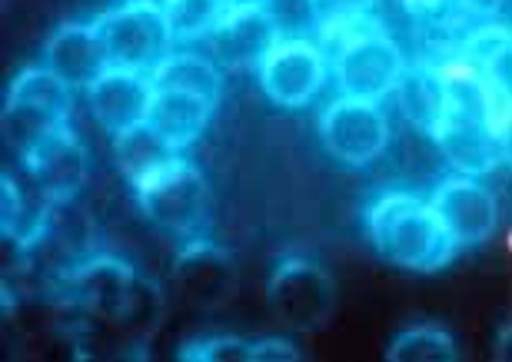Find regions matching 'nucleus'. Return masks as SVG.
Returning a JSON list of instances; mask_svg holds the SVG:
<instances>
[{
  "mask_svg": "<svg viewBox=\"0 0 512 362\" xmlns=\"http://www.w3.org/2000/svg\"><path fill=\"white\" fill-rule=\"evenodd\" d=\"M469 17H496V10L506 7V0H459Z\"/></svg>",
  "mask_w": 512,
  "mask_h": 362,
  "instance_id": "a878e982",
  "label": "nucleus"
},
{
  "mask_svg": "<svg viewBox=\"0 0 512 362\" xmlns=\"http://www.w3.org/2000/svg\"><path fill=\"white\" fill-rule=\"evenodd\" d=\"M153 100L150 74L127 67H110L104 77L90 87V107L100 127L110 133H124L130 127L147 123V110Z\"/></svg>",
  "mask_w": 512,
  "mask_h": 362,
  "instance_id": "dca6fc26",
  "label": "nucleus"
},
{
  "mask_svg": "<svg viewBox=\"0 0 512 362\" xmlns=\"http://www.w3.org/2000/svg\"><path fill=\"white\" fill-rule=\"evenodd\" d=\"M396 93L406 117L416 127H423L426 133L436 127L439 113H443V80H439L433 60H416L413 67H406L403 77H399Z\"/></svg>",
  "mask_w": 512,
  "mask_h": 362,
  "instance_id": "412c9836",
  "label": "nucleus"
},
{
  "mask_svg": "<svg viewBox=\"0 0 512 362\" xmlns=\"http://www.w3.org/2000/svg\"><path fill=\"white\" fill-rule=\"evenodd\" d=\"M20 167H24L27 177H34L60 206H64L74 200L87 183V147L80 143V137L67 123V127H60L50 133V137L34 143V147L20 157Z\"/></svg>",
  "mask_w": 512,
  "mask_h": 362,
  "instance_id": "ddd939ff",
  "label": "nucleus"
},
{
  "mask_svg": "<svg viewBox=\"0 0 512 362\" xmlns=\"http://www.w3.org/2000/svg\"><path fill=\"white\" fill-rule=\"evenodd\" d=\"M173 286L183 306L210 313L237 289V260L210 240H193L173 260Z\"/></svg>",
  "mask_w": 512,
  "mask_h": 362,
  "instance_id": "9d476101",
  "label": "nucleus"
},
{
  "mask_svg": "<svg viewBox=\"0 0 512 362\" xmlns=\"http://www.w3.org/2000/svg\"><path fill=\"white\" fill-rule=\"evenodd\" d=\"M173 157H177V150H170L147 123L130 127L124 133H114V160H117L120 173L133 183V190H137L147 177H153L163 163H170Z\"/></svg>",
  "mask_w": 512,
  "mask_h": 362,
  "instance_id": "aec40b11",
  "label": "nucleus"
},
{
  "mask_svg": "<svg viewBox=\"0 0 512 362\" xmlns=\"http://www.w3.org/2000/svg\"><path fill=\"white\" fill-rule=\"evenodd\" d=\"M227 7H237V4H266V0H223Z\"/></svg>",
  "mask_w": 512,
  "mask_h": 362,
  "instance_id": "bb28decb",
  "label": "nucleus"
},
{
  "mask_svg": "<svg viewBox=\"0 0 512 362\" xmlns=\"http://www.w3.org/2000/svg\"><path fill=\"white\" fill-rule=\"evenodd\" d=\"M213 60L227 70H256L280 44V24L266 4L223 7L217 27L207 34Z\"/></svg>",
  "mask_w": 512,
  "mask_h": 362,
  "instance_id": "1a4fd4ad",
  "label": "nucleus"
},
{
  "mask_svg": "<svg viewBox=\"0 0 512 362\" xmlns=\"http://www.w3.org/2000/svg\"><path fill=\"white\" fill-rule=\"evenodd\" d=\"M370 236L383 260L409 273H436L456 256V246L433 206L409 193H386L373 206Z\"/></svg>",
  "mask_w": 512,
  "mask_h": 362,
  "instance_id": "f03ea898",
  "label": "nucleus"
},
{
  "mask_svg": "<svg viewBox=\"0 0 512 362\" xmlns=\"http://www.w3.org/2000/svg\"><path fill=\"white\" fill-rule=\"evenodd\" d=\"M266 296H270L273 313L300 333L323 329L336 309L333 276L310 256H286L276 263Z\"/></svg>",
  "mask_w": 512,
  "mask_h": 362,
  "instance_id": "423d86ee",
  "label": "nucleus"
},
{
  "mask_svg": "<svg viewBox=\"0 0 512 362\" xmlns=\"http://www.w3.org/2000/svg\"><path fill=\"white\" fill-rule=\"evenodd\" d=\"M433 213L446 226L449 240L456 250L483 246L496 233L499 223V203L489 186L476 183V177H449L439 183L433 196Z\"/></svg>",
  "mask_w": 512,
  "mask_h": 362,
  "instance_id": "9b49d317",
  "label": "nucleus"
},
{
  "mask_svg": "<svg viewBox=\"0 0 512 362\" xmlns=\"http://www.w3.org/2000/svg\"><path fill=\"white\" fill-rule=\"evenodd\" d=\"M376 0H310V14L316 20V30L336 27L350 17L373 14Z\"/></svg>",
  "mask_w": 512,
  "mask_h": 362,
  "instance_id": "393cba45",
  "label": "nucleus"
},
{
  "mask_svg": "<svg viewBox=\"0 0 512 362\" xmlns=\"http://www.w3.org/2000/svg\"><path fill=\"white\" fill-rule=\"evenodd\" d=\"M57 200L34 177H14L4 170V210H0V226L4 240L14 243L20 253L37 250L47 240L50 220L57 213Z\"/></svg>",
  "mask_w": 512,
  "mask_h": 362,
  "instance_id": "2eb2a0df",
  "label": "nucleus"
},
{
  "mask_svg": "<svg viewBox=\"0 0 512 362\" xmlns=\"http://www.w3.org/2000/svg\"><path fill=\"white\" fill-rule=\"evenodd\" d=\"M163 20H167L173 44H187V40H203L217 27L223 14V0H160Z\"/></svg>",
  "mask_w": 512,
  "mask_h": 362,
  "instance_id": "b1692460",
  "label": "nucleus"
},
{
  "mask_svg": "<svg viewBox=\"0 0 512 362\" xmlns=\"http://www.w3.org/2000/svg\"><path fill=\"white\" fill-rule=\"evenodd\" d=\"M100 37L107 44L110 67L153 74L173 44L160 0H124L120 7L97 17Z\"/></svg>",
  "mask_w": 512,
  "mask_h": 362,
  "instance_id": "39448f33",
  "label": "nucleus"
},
{
  "mask_svg": "<svg viewBox=\"0 0 512 362\" xmlns=\"http://www.w3.org/2000/svg\"><path fill=\"white\" fill-rule=\"evenodd\" d=\"M187 362H296L303 353L286 339H243V336H210L200 343H187L180 349Z\"/></svg>",
  "mask_w": 512,
  "mask_h": 362,
  "instance_id": "a211bd4d",
  "label": "nucleus"
},
{
  "mask_svg": "<svg viewBox=\"0 0 512 362\" xmlns=\"http://www.w3.org/2000/svg\"><path fill=\"white\" fill-rule=\"evenodd\" d=\"M153 90H183V93H197L207 103L217 107L220 103V90H223V77L213 60L200 57V54H167L153 67L150 74Z\"/></svg>",
  "mask_w": 512,
  "mask_h": 362,
  "instance_id": "6ab92c4d",
  "label": "nucleus"
},
{
  "mask_svg": "<svg viewBox=\"0 0 512 362\" xmlns=\"http://www.w3.org/2000/svg\"><path fill=\"white\" fill-rule=\"evenodd\" d=\"M217 110L197 93L183 90H153L150 110H147V127L167 143L170 150H190L193 143L203 137V130L210 127V113Z\"/></svg>",
  "mask_w": 512,
  "mask_h": 362,
  "instance_id": "f3484780",
  "label": "nucleus"
},
{
  "mask_svg": "<svg viewBox=\"0 0 512 362\" xmlns=\"http://www.w3.org/2000/svg\"><path fill=\"white\" fill-rule=\"evenodd\" d=\"M137 200L143 216L173 236H200L210 226V186L180 153L137 186Z\"/></svg>",
  "mask_w": 512,
  "mask_h": 362,
  "instance_id": "20e7f679",
  "label": "nucleus"
},
{
  "mask_svg": "<svg viewBox=\"0 0 512 362\" xmlns=\"http://www.w3.org/2000/svg\"><path fill=\"white\" fill-rule=\"evenodd\" d=\"M70 110H74V90L60 80L50 67H27L10 80L4 100V137L7 147L24 153L50 137L54 130L67 127Z\"/></svg>",
  "mask_w": 512,
  "mask_h": 362,
  "instance_id": "7ed1b4c3",
  "label": "nucleus"
},
{
  "mask_svg": "<svg viewBox=\"0 0 512 362\" xmlns=\"http://www.w3.org/2000/svg\"><path fill=\"white\" fill-rule=\"evenodd\" d=\"M74 309V346L87 359H140L163 319V293L130 263L97 253L64 279Z\"/></svg>",
  "mask_w": 512,
  "mask_h": 362,
  "instance_id": "f257e3e1",
  "label": "nucleus"
},
{
  "mask_svg": "<svg viewBox=\"0 0 512 362\" xmlns=\"http://www.w3.org/2000/svg\"><path fill=\"white\" fill-rule=\"evenodd\" d=\"M326 80L323 50L310 40H280L260 64V87L280 107H306Z\"/></svg>",
  "mask_w": 512,
  "mask_h": 362,
  "instance_id": "f8f14e48",
  "label": "nucleus"
},
{
  "mask_svg": "<svg viewBox=\"0 0 512 362\" xmlns=\"http://www.w3.org/2000/svg\"><path fill=\"white\" fill-rule=\"evenodd\" d=\"M389 362H456L459 349L456 339L446 333L443 326L426 323V326H413L406 333H399L386 349Z\"/></svg>",
  "mask_w": 512,
  "mask_h": 362,
  "instance_id": "4be33fe9",
  "label": "nucleus"
},
{
  "mask_svg": "<svg viewBox=\"0 0 512 362\" xmlns=\"http://www.w3.org/2000/svg\"><path fill=\"white\" fill-rule=\"evenodd\" d=\"M323 143L346 167H370L389 143V123L380 103L370 100H333L320 123Z\"/></svg>",
  "mask_w": 512,
  "mask_h": 362,
  "instance_id": "6e6552de",
  "label": "nucleus"
},
{
  "mask_svg": "<svg viewBox=\"0 0 512 362\" xmlns=\"http://www.w3.org/2000/svg\"><path fill=\"white\" fill-rule=\"evenodd\" d=\"M403 70V50L386 34L380 20L336 54V84H340L343 97L353 100L380 103L389 93H396Z\"/></svg>",
  "mask_w": 512,
  "mask_h": 362,
  "instance_id": "0eeeda50",
  "label": "nucleus"
},
{
  "mask_svg": "<svg viewBox=\"0 0 512 362\" xmlns=\"http://www.w3.org/2000/svg\"><path fill=\"white\" fill-rule=\"evenodd\" d=\"M44 67L64 80L70 90H90L110 70L107 44L94 24H67L47 40Z\"/></svg>",
  "mask_w": 512,
  "mask_h": 362,
  "instance_id": "4468645a",
  "label": "nucleus"
},
{
  "mask_svg": "<svg viewBox=\"0 0 512 362\" xmlns=\"http://www.w3.org/2000/svg\"><path fill=\"white\" fill-rule=\"evenodd\" d=\"M486 80L509 87V27L506 24H486L466 37L459 50Z\"/></svg>",
  "mask_w": 512,
  "mask_h": 362,
  "instance_id": "5701e85b",
  "label": "nucleus"
}]
</instances>
